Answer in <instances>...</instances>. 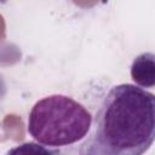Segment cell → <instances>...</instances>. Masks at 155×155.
Returning <instances> with one entry per match:
<instances>
[{
    "label": "cell",
    "mask_w": 155,
    "mask_h": 155,
    "mask_svg": "<svg viewBox=\"0 0 155 155\" xmlns=\"http://www.w3.org/2000/svg\"><path fill=\"white\" fill-rule=\"evenodd\" d=\"M90 133V132H88ZM90 137L80 153L90 155H140L155 137V97L132 84L113 86L96 114Z\"/></svg>",
    "instance_id": "6da1fadb"
},
{
    "label": "cell",
    "mask_w": 155,
    "mask_h": 155,
    "mask_svg": "<svg viewBox=\"0 0 155 155\" xmlns=\"http://www.w3.org/2000/svg\"><path fill=\"white\" fill-rule=\"evenodd\" d=\"M92 127V115L78 101L64 94H51L39 99L28 116V133L47 148L75 144Z\"/></svg>",
    "instance_id": "7a4b0ae2"
},
{
    "label": "cell",
    "mask_w": 155,
    "mask_h": 155,
    "mask_svg": "<svg viewBox=\"0 0 155 155\" xmlns=\"http://www.w3.org/2000/svg\"><path fill=\"white\" fill-rule=\"evenodd\" d=\"M131 78L139 87H153L155 84L154 54L144 52L137 56L131 65Z\"/></svg>",
    "instance_id": "3957f363"
}]
</instances>
